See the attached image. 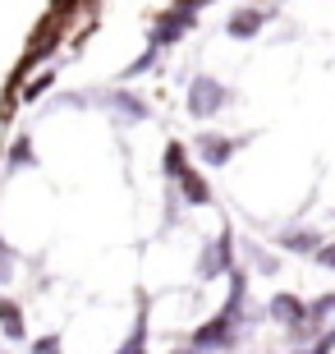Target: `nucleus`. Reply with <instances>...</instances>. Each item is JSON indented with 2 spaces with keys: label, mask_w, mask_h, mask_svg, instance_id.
<instances>
[{
  "label": "nucleus",
  "mask_w": 335,
  "mask_h": 354,
  "mask_svg": "<svg viewBox=\"0 0 335 354\" xmlns=\"http://www.w3.org/2000/svg\"><path fill=\"white\" fill-rule=\"evenodd\" d=\"M207 0H180L170 14H161V24H156L152 32V46H170V41H180V32H189L198 19V10H202Z\"/></svg>",
  "instance_id": "nucleus-1"
},
{
  "label": "nucleus",
  "mask_w": 335,
  "mask_h": 354,
  "mask_svg": "<svg viewBox=\"0 0 335 354\" xmlns=\"http://www.w3.org/2000/svg\"><path fill=\"white\" fill-rule=\"evenodd\" d=\"M225 102H230V88H225V83H216L211 74H198L193 88H189V111H193V115H202V120L216 115Z\"/></svg>",
  "instance_id": "nucleus-2"
},
{
  "label": "nucleus",
  "mask_w": 335,
  "mask_h": 354,
  "mask_svg": "<svg viewBox=\"0 0 335 354\" xmlns=\"http://www.w3.org/2000/svg\"><path fill=\"white\" fill-rule=\"evenodd\" d=\"M271 317H276V322H280V327H289L298 336V341H303V336H312V322H308V304L298 299V295H276V299H271V308H267Z\"/></svg>",
  "instance_id": "nucleus-3"
},
{
  "label": "nucleus",
  "mask_w": 335,
  "mask_h": 354,
  "mask_svg": "<svg viewBox=\"0 0 335 354\" xmlns=\"http://www.w3.org/2000/svg\"><path fill=\"white\" fill-rule=\"evenodd\" d=\"M234 327H239V313H220V317H211L207 327L193 331V350L202 354V350H225V345H234Z\"/></svg>",
  "instance_id": "nucleus-4"
},
{
  "label": "nucleus",
  "mask_w": 335,
  "mask_h": 354,
  "mask_svg": "<svg viewBox=\"0 0 335 354\" xmlns=\"http://www.w3.org/2000/svg\"><path fill=\"white\" fill-rule=\"evenodd\" d=\"M230 253H234V239H230V230H225V235H216V239L202 249L198 276H202V281H211V276H230V272H234V258H230Z\"/></svg>",
  "instance_id": "nucleus-5"
},
{
  "label": "nucleus",
  "mask_w": 335,
  "mask_h": 354,
  "mask_svg": "<svg viewBox=\"0 0 335 354\" xmlns=\"http://www.w3.org/2000/svg\"><path fill=\"white\" fill-rule=\"evenodd\" d=\"M234 147H244V143L220 138V133H202V138H198V157H202L207 166H225V161L234 157Z\"/></svg>",
  "instance_id": "nucleus-6"
},
{
  "label": "nucleus",
  "mask_w": 335,
  "mask_h": 354,
  "mask_svg": "<svg viewBox=\"0 0 335 354\" xmlns=\"http://www.w3.org/2000/svg\"><path fill=\"white\" fill-rule=\"evenodd\" d=\"M262 28H267V10H234L230 14V37H239V41L258 37Z\"/></svg>",
  "instance_id": "nucleus-7"
},
{
  "label": "nucleus",
  "mask_w": 335,
  "mask_h": 354,
  "mask_svg": "<svg viewBox=\"0 0 335 354\" xmlns=\"http://www.w3.org/2000/svg\"><path fill=\"white\" fill-rule=\"evenodd\" d=\"M280 249L317 253V249H322V239H317V230H280Z\"/></svg>",
  "instance_id": "nucleus-8"
},
{
  "label": "nucleus",
  "mask_w": 335,
  "mask_h": 354,
  "mask_svg": "<svg viewBox=\"0 0 335 354\" xmlns=\"http://www.w3.org/2000/svg\"><path fill=\"white\" fill-rule=\"evenodd\" d=\"M180 184H184V198H189V203H198V207H202V203H211V189H207V180L198 171H184Z\"/></svg>",
  "instance_id": "nucleus-9"
},
{
  "label": "nucleus",
  "mask_w": 335,
  "mask_h": 354,
  "mask_svg": "<svg viewBox=\"0 0 335 354\" xmlns=\"http://www.w3.org/2000/svg\"><path fill=\"white\" fill-rule=\"evenodd\" d=\"M326 313H335V295H322L317 304H308V322H322Z\"/></svg>",
  "instance_id": "nucleus-10"
},
{
  "label": "nucleus",
  "mask_w": 335,
  "mask_h": 354,
  "mask_svg": "<svg viewBox=\"0 0 335 354\" xmlns=\"http://www.w3.org/2000/svg\"><path fill=\"white\" fill-rule=\"evenodd\" d=\"M166 175H175V180L184 175V147H180V143H175V147L166 152Z\"/></svg>",
  "instance_id": "nucleus-11"
},
{
  "label": "nucleus",
  "mask_w": 335,
  "mask_h": 354,
  "mask_svg": "<svg viewBox=\"0 0 335 354\" xmlns=\"http://www.w3.org/2000/svg\"><path fill=\"white\" fill-rule=\"evenodd\" d=\"M0 317H5L10 336H23V322H19V308H14V304H0Z\"/></svg>",
  "instance_id": "nucleus-12"
},
{
  "label": "nucleus",
  "mask_w": 335,
  "mask_h": 354,
  "mask_svg": "<svg viewBox=\"0 0 335 354\" xmlns=\"http://www.w3.org/2000/svg\"><path fill=\"white\" fill-rule=\"evenodd\" d=\"M253 263H258V272H276V267H280V263H276V258H267V253H262V249H253Z\"/></svg>",
  "instance_id": "nucleus-13"
},
{
  "label": "nucleus",
  "mask_w": 335,
  "mask_h": 354,
  "mask_svg": "<svg viewBox=\"0 0 335 354\" xmlns=\"http://www.w3.org/2000/svg\"><path fill=\"white\" fill-rule=\"evenodd\" d=\"M317 263H322V267H331V272H335V244H322V249H317Z\"/></svg>",
  "instance_id": "nucleus-14"
},
{
  "label": "nucleus",
  "mask_w": 335,
  "mask_h": 354,
  "mask_svg": "<svg viewBox=\"0 0 335 354\" xmlns=\"http://www.w3.org/2000/svg\"><path fill=\"white\" fill-rule=\"evenodd\" d=\"M119 354H142V331H133V341L124 345V350H119Z\"/></svg>",
  "instance_id": "nucleus-15"
},
{
  "label": "nucleus",
  "mask_w": 335,
  "mask_h": 354,
  "mask_svg": "<svg viewBox=\"0 0 335 354\" xmlns=\"http://www.w3.org/2000/svg\"><path fill=\"white\" fill-rule=\"evenodd\" d=\"M37 354H60V345H55V336H51V341H41V345H37Z\"/></svg>",
  "instance_id": "nucleus-16"
},
{
  "label": "nucleus",
  "mask_w": 335,
  "mask_h": 354,
  "mask_svg": "<svg viewBox=\"0 0 335 354\" xmlns=\"http://www.w3.org/2000/svg\"><path fill=\"white\" fill-rule=\"evenodd\" d=\"M175 354H198V350H175Z\"/></svg>",
  "instance_id": "nucleus-17"
}]
</instances>
